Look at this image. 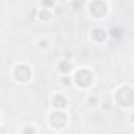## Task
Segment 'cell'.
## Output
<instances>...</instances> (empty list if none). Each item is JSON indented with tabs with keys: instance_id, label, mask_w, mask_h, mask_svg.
<instances>
[{
	"instance_id": "6da1fadb",
	"label": "cell",
	"mask_w": 134,
	"mask_h": 134,
	"mask_svg": "<svg viewBox=\"0 0 134 134\" xmlns=\"http://www.w3.org/2000/svg\"><path fill=\"white\" fill-rule=\"evenodd\" d=\"M69 69H70V66H69V64H63V66H61V70H63V72L69 70Z\"/></svg>"
}]
</instances>
